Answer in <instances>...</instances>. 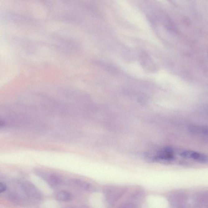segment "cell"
<instances>
[{
	"label": "cell",
	"instance_id": "1",
	"mask_svg": "<svg viewBox=\"0 0 208 208\" xmlns=\"http://www.w3.org/2000/svg\"><path fill=\"white\" fill-rule=\"evenodd\" d=\"M184 150L172 147L158 148L150 150L145 154L148 161L161 163H169L175 160L177 154L181 155Z\"/></svg>",
	"mask_w": 208,
	"mask_h": 208
},
{
	"label": "cell",
	"instance_id": "2",
	"mask_svg": "<svg viewBox=\"0 0 208 208\" xmlns=\"http://www.w3.org/2000/svg\"><path fill=\"white\" fill-rule=\"evenodd\" d=\"M21 189L28 197L35 200L42 198V194L36 187L30 181H24L21 182Z\"/></svg>",
	"mask_w": 208,
	"mask_h": 208
},
{
	"label": "cell",
	"instance_id": "3",
	"mask_svg": "<svg viewBox=\"0 0 208 208\" xmlns=\"http://www.w3.org/2000/svg\"><path fill=\"white\" fill-rule=\"evenodd\" d=\"M46 181L50 186L53 187H58L63 183L62 178L56 174H50L45 176Z\"/></svg>",
	"mask_w": 208,
	"mask_h": 208
},
{
	"label": "cell",
	"instance_id": "4",
	"mask_svg": "<svg viewBox=\"0 0 208 208\" xmlns=\"http://www.w3.org/2000/svg\"><path fill=\"white\" fill-rule=\"evenodd\" d=\"M72 182L76 187L83 190L89 191H94V187L86 181L80 179H74L73 180Z\"/></svg>",
	"mask_w": 208,
	"mask_h": 208
},
{
	"label": "cell",
	"instance_id": "5",
	"mask_svg": "<svg viewBox=\"0 0 208 208\" xmlns=\"http://www.w3.org/2000/svg\"><path fill=\"white\" fill-rule=\"evenodd\" d=\"M55 197L58 201L61 202H68L70 201L72 198L71 194L65 190H61L57 192Z\"/></svg>",
	"mask_w": 208,
	"mask_h": 208
},
{
	"label": "cell",
	"instance_id": "6",
	"mask_svg": "<svg viewBox=\"0 0 208 208\" xmlns=\"http://www.w3.org/2000/svg\"><path fill=\"white\" fill-rule=\"evenodd\" d=\"M192 134L208 135V127L205 126H192L189 128Z\"/></svg>",
	"mask_w": 208,
	"mask_h": 208
},
{
	"label": "cell",
	"instance_id": "7",
	"mask_svg": "<svg viewBox=\"0 0 208 208\" xmlns=\"http://www.w3.org/2000/svg\"><path fill=\"white\" fill-rule=\"evenodd\" d=\"M7 189V186L4 182H0V193H3L4 192L6 191Z\"/></svg>",
	"mask_w": 208,
	"mask_h": 208
},
{
	"label": "cell",
	"instance_id": "8",
	"mask_svg": "<svg viewBox=\"0 0 208 208\" xmlns=\"http://www.w3.org/2000/svg\"><path fill=\"white\" fill-rule=\"evenodd\" d=\"M63 208H90L87 206H79L78 207H72V206H66V207H64Z\"/></svg>",
	"mask_w": 208,
	"mask_h": 208
}]
</instances>
